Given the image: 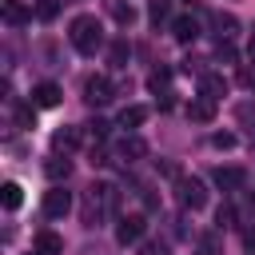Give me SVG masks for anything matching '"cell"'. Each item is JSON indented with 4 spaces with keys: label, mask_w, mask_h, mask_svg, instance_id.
Wrapping results in <instances>:
<instances>
[{
    "label": "cell",
    "mask_w": 255,
    "mask_h": 255,
    "mask_svg": "<svg viewBox=\"0 0 255 255\" xmlns=\"http://www.w3.org/2000/svg\"><path fill=\"white\" fill-rule=\"evenodd\" d=\"M68 40H72V48L80 56H96L104 48V28H100L96 16H76L72 28H68Z\"/></svg>",
    "instance_id": "cell-1"
},
{
    "label": "cell",
    "mask_w": 255,
    "mask_h": 255,
    "mask_svg": "<svg viewBox=\"0 0 255 255\" xmlns=\"http://www.w3.org/2000/svg\"><path fill=\"white\" fill-rule=\"evenodd\" d=\"M112 80L108 76H88L84 80V100L92 104V108H104V104H112Z\"/></svg>",
    "instance_id": "cell-2"
},
{
    "label": "cell",
    "mask_w": 255,
    "mask_h": 255,
    "mask_svg": "<svg viewBox=\"0 0 255 255\" xmlns=\"http://www.w3.org/2000/svg\"><path fill=\"white\" fill-rule=\"evenodd\" d=\"M179 203L187 207V211H199L203 203H207V187L191 175V179H179Z\"/></svg>",
    "instance_id": "cell-3"
},
{
    "label": "cell",
    "mask_w": 255,
    "mask_h": 255,
    "mask_svg": "<svg viewBox=\"0 0 255 255\" xmlns=\"http://www.w3.org/2000/svg\"><path fill=\"white\" fill-rule=\"evenodd\" d=\"M68 211H72V195H68L64 187L44 191V215H48V219H64Z\"/></svg>",
    "instance_id": "cell-4"
},
{
    "label": "cell",
    "mask_w": 255,
    "mask_h": 255,
    "mask_svg": "<svg viewBox=\"0 0 255 255\" xmlns=\"http://www.w3.org/2000/svg\"><path fill=\"white\" fill-rule=\"evenodd\" d=\"M143 231H147V223H143V215H124L120 223H116V239L128 247V243H139L143 239Z\"/></svg>",
    "instance_id": "cell-5"
},
{
    "label": "cell",
    "mask_w": 255,
    "mask_h": 255,
    "mask_svg": "<svg viewBox=\"0 0 255 255\" xmlns=\"http://www.w3.org/2000/svg\"><path fill=\"white\" fill-rule=\"evenodd\" d=\"M211 179H215V187H219V191H239V187H243V179H247V171H243V167H215V175H211Z\"/></svg>",
    "instance_id": "cell-6"
},
{
    "label": "cell",
    "mask_w": 255,
    "mask_h": 255,
    "mask_svg": "<svg viewBox=\"0 0 255 255\" xmlns=\"http://www.w3.org/2000/svg\"><path fill=\"white\" fill-rule=\"evenodd\" d=\"M0 16H4V24H12V28H20V24L32 20V12H28L24 0H4V4H0Z\"/></svg>",
    "instance_id": "cell-7"
},
{
    "label": "cell",
    "mask_w": 255,
    "mask_h": 255,
    "mask_svg": "<svg viewBox=\"0 0 255 255\" xmlns=\"http://www.w3.org/2000/svg\"><path fill=\"white\" fill-rule=\"evenodd\" d=\"M60 100H64L60 84H36V92H32V104L36 108H56Z\"/></svg>",
    "instance_id": "cell-8"
},
{
    "label": "cell",
    "mask_w": 255,
    "mask_h": 255,
    "mask_svg": "<svg viewBox=\"0 0 255 255\" xmlns=\"http://www.w3.org/2000/svg\"><path fill=\"white\" fill-rule=\"evenodd\" d=\"M116 151H120V159H128V163H135V159H143V155H147V143H143L139 135H124Z\"/></svg>",
    "instance_id": "cell-9"
},
{
    "label": "cell",
    "mask_w": 255,
    "mask_h": 255,
    "mask_svg": "<svg viewBox=\"0 0 255 255\" xmlns=\"http://www.w3.org/2000/svg\"><path fill=\"white\" fill-rule=\"evenodd\" d=\"M171 36H175L179 44H191V40L199 36V20H195V16H179V20L171 24Z\"/></svg>",
    "instance_id": "cell-10"
},
{
    "label": "cell",
    "mask_w": 255,
    "mask_h": 255,
    "mask_svg": "<svg viewBox=\"0 0 255 255\" xmlns=\"http://www.w3.org/2000/svg\"><path fill=\"white\" fill-rule=\"evenodd\" d=\"M199 92H203L207 100H215V104H219V100L227 96V80H223V76H215V72H207V76L199 80Z\"/></svg>",
    "instance_id": "cell-11"
},
{
    "label": "cell",
    "mask_w": 255,
    "mask_h": 255,
    "mask_svg": "<svg viewBox=\"0 0 255 255\" xmlns=\"http://www.w3.org/2000/svg\"><path fill=\"white\" fill-rule=\"evenodd\" d=\"M211 28H215L219 40H231V36L239 32V20H235L231 12H215V16H211Z\"/></svg>",
    "instance_id": "cell-12"
},
{
    "label": "cell",
    "mask_w": 255,
    "mask_h": 255,
    "mask_svg": "<svg viewBox=\"0 0 255 255\" xmlns=\"http://www.w3.org/2000/svg\"><path fill=\"white\" fill-rule=\"evenodd\" d=\"M36 251L40 255H64V239L56 231H36Z\"/></svg>",
    "instance_id": "cell-13"
},
{
    "label": "cell",
    "mask_w": 255,
    "mask_h": 255,
    "mask_svg": "<svg viewBox=\"0 0 255 255\" xmlns=\"http://www.w3.org/2000/svg\"><path fill=\"white\" fill-rule=\"evenodd\" d=\"M76 143H80V128H56L52 131V147L56 151H72Z\"/></svg>",
    "instance_id": "cell-14"
},
{
    "label": "cell",
    "mask_w": 255,
    "mask_h": 255,
    "mask_svg": "<svg viewBox=\"0 0 255 255\" xmlns=\"http://www.w3.org/2000/svg\"><path fill=\"white\" fill-rule=\"evenodd\" d=\"M44 175H48V179H68V175H72V159H68V155H52V159L44 163Z\"/></svg>",
    "instance_id": "cell-15"
},
{
    "label": "cell",
    "mask_w": 255,
    "mask_h": 255,
    "mask_svg": "<svg viewBox=\"0 0 255 255\" xmlns=\"http://www.w3.org/2000/svg\"><path fill=\"white\" fill-rule=\"evenodd\" d=\"M187 116L199 120V124H207V120L215 116V100H207V96H203V100H191V104H187Z\"/></svg>",
    "instance_id": "cell-16"
},
{
    "label": "cell",
    "mask_w": 255,
    "mask_h": 255,
    "mask_svg": "<svg viewBox=\"0 0 255 255\" xmlns=\"http://www.w3.org/2000/svg\"><path fill=\"white\" fill-rule=\"evenodd\" d=\"M128 56H131V44H128V40H112V44H108V60H112V68H124Z\"/></svg>",
    "instance_id": "cell-17"
},
{
    "label": "cell",
    "mask_w": 255,
    "mask_h": 255,
    "mask_svg": "<svg viewBox=\"0 0 255 255\" xmlns=\"http://www.w3.org/2000/svg\"><path fill=\"white\" fill-rule=\"evenodd\" d=\"M143 120H147V108H139V104H131V108H124V112H120V128H128V131H131V128H139Z\"/></svg>",
    "instance_id": "cell-18"
},
{
    "label": "cell",
    "mask_w": 255,
    "mask_h": 255,
    "mask_svg": "<svg viewBox=\"0 0 255 255\" xmlns=\"http://www.w3.org/2000/svg\"><path fill=\"white\" fill-rule=\"evenodd\" d=\"M0 203H4L8 211H16V207L24 203V195H20V183H4V187H0Z\"/></svg>",
    "instance_id": "cell-19"
},
{
    "label": "cell",
    "mask_w": 255,
    "mask_h": 255,
    "mask_svg": "<svg viewBox=\"0 0 255 255\" xmlns=\"http://www.w3.org/2000/svg\"><path fill=\"white\" fill-rule=\"evenodd\" d=\"M167 84H171V72H167V68H155V72L147 76V88H151L155 96H159V92H167Z\"/></svg>",
    "instance_id": "cell-20"
},
{
    "label": "cell",
    "mask_w": 255,
    "mask_h": 255,
    "mask_svg": "<svg viewBox=\"0 0 255 255\" xmlns=\"http://www.w3.org/2000/svg\"><path fill=\"white\" fill-rule=\"evenodd\" d=\"M112 16H116L120 24H131V20H135V8L124 4V0H112Z\"/></svg>",
    "instance_id": "cell-21"
},
{
    "label": "cell",
    "mask_w": 255,
    "mask_h": 255,
    "mask_svg": "<svg viewBox=\"0 0 255 255\" xmlns=\"http://www.w3.org/2000/svg\"><path fill=\"white\" fill-rule=\"evenodd\" d=\"M56 12H60V0H40L36 4V16L40 20H56Z\"/></svg>",
    "instance_id": "cell-22"
},
{
    "label": "cell",
    "mask_w": 255,
    "mask_h": 255,
    "mask_svg": "<svg viewBox=\"0 0 255 255\" xmlns=\"http://www.w3.org/2000/svg\"><path fill=\"white\" fill-rule=\"evenodd\" d=\"M147 12H151V20H155V24H159V20H167V0H151V8H147Z\"/></svg>",
    "instance_id": "cell-23"
},
{
    "label": "cell",
    "mask_w": 255,
    "mask_h": 255,
    "mask_svg": "<svg viewBox=\"0 0 255 255\" xmlns=\"http://www.w3.org/2000/svg\"><path fill=\"white\" fill-rule=\"evenodd\" d=\"M32 120H36V104H32V108H28V104H24V108H16V124H24V128H28Z\"/></svg>",
    "instance_id": "cell-24"
},
{
    "label": "cell",
    "mask_w": 255,
    "mask_h": 255,
    "mask_svg": "<svg viewBox=\"0 0 255 255\" xmlns=\"http://www.w3.org/2000/svg\"><path fill=\"white\" fill-rule=\"evenodd\" d=\"M211 143H215V147H235V135H231V131H215Z\"/></svg>",
    "instance_id": "cell-25"
},
{
    "label": "cell",
    "mask_w": 255,
    "mask_h": 255,
    "mask_svg": "<svg viewBox=\"0 0 255 255\" xmlns=\"http://www.w3.org/2000/svg\"><path fill=\"white\" fill-rule=\"evenodd\" d=\"M88 128H92V135H96V139H104V135H108V124H104V120H96V124H88Z\"/></svg>",
    "instance_id": "cell-26"
},
{
    "label": "cell",
    "mask_w": 255,
    "mask_h": 255,
    "mask_svg": "<svg viewBox=\"0 0 255 255\" xmlns=\"http://www.w3.org/2000/svg\"><path fill=\"white\" fill-rule=\"evenodd\" d=\"M231 219H235V211L231 207H219V227H231Z\"/></svg>",
    "instance_id": "cell-27"
},
{
    "label": "cell",
    "mask_w": 255,
    "mask_h": 255,
    "mask_svg": "<svg viewBox=\"0 0 255 255\" xmlns=\"http://www.w3.org/2000/svg\"><path fill=\"white\" fill-rule=\"evenodd\" d=\"M243 243H247V247H255V227H247V231H243Z\"/></svg>",
    "instance_id": "cell-28"
},
{
    "label": "cell",
    "mask_w": 255,
    "mask_h": 255,
    "mask_svg": "<svg viewBox=\"0 0 255 255\" xmlns=\"http://www.w3.org/2000/svg\"><path fill=\"white\" fill-rule=\"evenodd\" d=\"M247 56H251V60H255V36H251V44H247Z\"/></svg>",
    "instance_id": "cell-29"
},
{
    "label": "cell",
    "mask_w": 255,
    "mask_h": 255,
    "mask_svg": "<svg viewBox=\"0 0 255 255\" xmlns=\"http://www.w3.org/2000/svg\"><path fill=\"white\" fill-rule=\"evenodd\" d=\"M36 255H40V251H36Z\"/></svg>",
    "instance_id": "cell-30"
}]
</instances>
